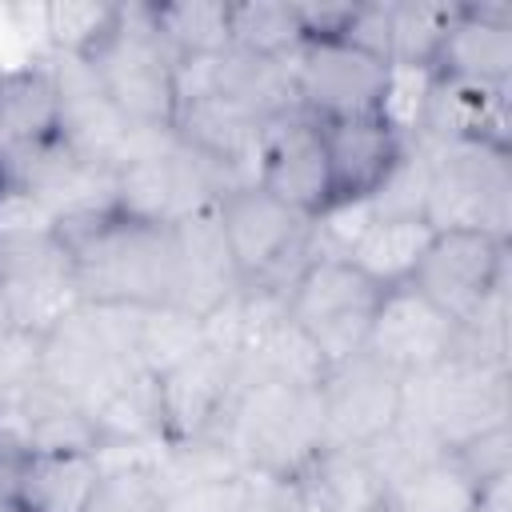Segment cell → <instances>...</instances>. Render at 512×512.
I'll use <instances>...</instances> for the list:
<instances>
[{
  "mask_svg": "<svg viewBox=\"0 0 512 512\" xmlns=\"http://www.w3.org/2000/svg\"><path fill=\"white\" fill-rule=\"evenodd\" d=\"M64 244L76 260L84 304H172L176 296V248L172 228L144 224L120 208L64 224Z\"/></svg>",
  "mask_w": 512,
  "mask_h": 512,
  "instance_id": "obj_1",
  "label": "cell"
},
{
  "mask_svg": "<svg viewBox=\"0 0 512 512\" xmlns=\"http://www.w3.org/2000/svg\"><path fill=\"white\" fill-rule=\"evenodd\" d=\"M212 440L228 444L244 472L292 480L324 448L320 388L248 384L236 392L224 428Z\"/></svg>",
  "mask_w": 512,
  "mask_h": 512,
  "instance_id": "obj_2",
  "label": "cell"
},
{
  "mask_svg": "<svg viewBox=\"0 0 512 512\" xmlns=\"http://www.w3.org/2000/svg\"><path fill=\"white\" fill-rule=\"evenodd\" d=\"M428 188L424 220L432 232H484L512 236V160L508 148L480 140L424 144Z\"/></svg>",
  "mask_w": 512,
  "mask_h": 512,
  "instance_id": "obj_3",
  "label": "cell"
},
{
  "mask_svg": "<svg viewBox=\"0 0 512 512\" xmlns=\"http://www.w3.org/2000/svg\"><path fill=\"white\" fill-rule=\"evenodd\" d=\"M400 416L428 428L444 452H456L468 440L508 424V368L460 348L444 364L404 376Z\"/></svg>",
  "mask_w": 512,
  "mask_h": 512,
  "instance_id": "obj_4",
  "label": "cell"
},
{
  "mask_svg": "<svg viewBox=\"0 0 512 512\" xmlns=\"http://www.w3.org/2000/svg\"><path fill=\"white\" fill-rule=\"evenodd\" d=\"M216 216L228 240V252L240 268V280L288 296L296 276L316 260L312 220L280 204L260 184L228 188L216 200Z\"/></svg>",
  "mask_w": 512,
  "mask_h": 512,
  "instance_id": "obj_5",
  "label": "cell"
},
{
  "mask_svg": "<svg viewBox=\"0 0 512 512\" xmlns=\"http://www.w3.org/2000/svg\"><path fill=\"white\" fill-rule=\"evenodd\" d=\"M84 64L96 76V84L104 88V96L124 116H132L136 124L172 132L176 104H180V96H176V64L180 60L156 36L144 4H124V20L112 32V40Z\"/></svg>",
  "mask_w": 512,
  "mask_h": 512,
  "instance_id": "obj_6",
  "label": "cell"
},
{
  "mask_svg": "<svg viewBox=\"0 0 512 512\" xmlns=\"http://www.w3.org/2000/svg\"><path fill=\"white\" fill-rule=\"evenodd\" d=\"M384 288L372 284L360 268L336 256H316L284 296L288 320L316 344L324 364H344L364 352L368 324L376 316Z\"/></svg>",
  "mask_w": 512,
  "mask_h": 512,
  "instance_id": "obj_7",
  "label": "cell"
},
{
  "mask_svg": "<svg viewBox=\"0 0 512 512\" xmlns=\"http://www.w3.org/2000/svg\"><path fill=\"white\" fill-rule=\"evenodd\" d=\"M228 192V180L216 164L176 140V132L148 156L116 172V208L132 220L172 228Z\"/></svg>",
  "mask_w": 512,
  "mask_h": 512,
  "instance_id": "obj_8",
  "label": "cell"
},
{
  "mask_svg": "<svg viewBox=\"0 0 512 512\" xmlns=\"http://www.w3.org/2000/svg\"><path fill=\"white\" fill-rule=\"evenodd\" d=\"M0 164H4V180L32 192L56 216L60 228L116 208V168L80 152L60 132L32 148L0 156Z\"/></svg>",
  "mask_w": 512,
  "mask_h": 512,
  "instance_id": "obj_9",
  "label": "cell"
},
{
  "mask_svg": "<svg viewBox=\"0 0 512 512\" xmlns=\"http://www.w3.org/2000/svg\"><path fill=\"white\" fill-rule=\"evenodd\" d=\"M0 300L12 328H24L32 336H48L84 304L76 260L60 232L0 244Z\"/></svg>",
  "mask_w": 512,
  "mask_h": 512,
  "instance_id": "obj_10",
  "label": "cell"
},
{
  "mask_svg": "<svg viewBox=\"0 0 512 512\" xmlns=\"http://www.w3.org/2000/svg\"><path fill=\"white\" fill-rule=\"evenodd\" d=\"M408 284L464 328L500 288H508V240L484 232H432Z\"/></svg>",
  "mask_w": 512,
  "mask_h": 512,
  "instance_id": "obj_11",
  "label": "cell"
},
{
  "mask_svg": "<svg viewBox=\"0 0 512 512\" xmlns=\"http://www.w3.org/2000/svg\"><path fill=\"white\" fill-rule=\"evenodd\" d=\"M296 108L312 120L380 112L388 64L352 48L348 40H304L292 56Z\"/></svg>",
  "mask_w": 512,
  "mask_h": 512,
  "instance_id": "obj_12",
  "label": "cell"
},
{
  "mask_svg": "<svg viewBox=\"0 0 512 512\" xmlns=\"http://www.w3.org/2000/svg\"><path fill=\"white\" fill-rule=\"evenodd\" d=\"M456 352H460V324L448 312H440L412 284L384 288L376 316L368 324L364 356H372L376 364H384L404 380L444 364Z\"/></svg>",
  "mask_w": 512,
  "mask_h": 512,
  "instance_id": "obj_13",
  "label": "cell"
},
{
  "mask_svg": "<svg viewBox=\"0 0 512 512\" xmlns=\"http://www.w3.org/2000/svg\"><path fill=\"white\" fill-rule=\"evenodd\" d=\"M324 404V448H372L396 420L404 404V380L356 352L344 364H332L320 380Z\"/></svg>",
  "mask_w": 512,
  "mask_h": 512,
  "instance_id": "obj_14",
  "label": "cell"
},
{
  "mask_svg": "<svg viewBox=\"0 0 512 512\" xmlns=\"http://www.w3.org/2000/svg\"><path fill=\"white\" fill-rule=\"evenodd\" d=\"M236 360L212 344H200L188 360L156 376L160 396V436L168 448L212 440L236 400Z\"/></svg>",
  "mask_w": 512,
  "mask_h": 512,
  "instance_id": "obj_15",
  "label": "cell"
},
{
  "mask_svg": "<svg viewBox=\"0 0 512 512\" xmlns=\"http://www.w3.org/2000/svg\"><path fill=\"white\" fill-rule=\"evenodd\" d=\"M256 184L308 220H316L324 208H332L324 140H320V128L312 116L284 112V116L268 120L260 160H256Z\"/></svg>",
  "mask_w": 512,
  "mask_h": 512,
  "instance_id": "obj_16",
  "label": "cell"
},
{
  "mask_svg": "<svg viewBox=\"0 0 512 512\" xmlns=\"http://www.w3.org/2000/svg\"><path fill=\"white\" fill-rule=\"evenodd\" d=\"M328 160L332 204H364L392 176L400 156L408 152V136H400L380 112L316 120Z\"/></svg>",
  "mask_w": 512,
  "mask_h": 512,
  "instance_id": "obj_17",
  "label": "cell"
},
{
  "mask_svg": "<svg viewBox=\"0 0 512 512\" xmlns=\"http://www.w3.org/2000/svg\"><path fill=\"white\" fill-rule=\"evenodd\" d=\"M432 72L468 84H512V4H456Z\"/></svg>",
  "mask_w": 512,
  "mask_h": 512,
  "instance_id": "obj_18",
  "label": "cell"
},
{
  "mask_svg": "<svg viewBox=\"0 0 512 512\" xmlns=\"http://www.w3.org/2000/svg\"><path fill=\"white\" fill-rule=\"evenodd\" d=\"M172 248H176V296H172L176 308L204 320L212 308H220L228 296L244 288L216 204L172 224Z\"/></svg>",
  "mask_w": 512,
  "mask_h": 512,
  "instance_id": "obj_19",
  "label": "cell"
},
{
  "mask_svg": "<svg viewBox=\"0 0 512 512\" xmlns=\"http://www.w3.org/2000/svg\"><path fill=\"white\" fill-rule=\"evenodd\" d=\"M508 88L512 84H468L432 72V92L412 140L420 144L480 140L508 148Z\"/></svg>",
  "mask_w": 512,
  "mask_h": 512,
  "instance_id": "obj_20",
  "label": "cell"
},
{
  "mask_svg": "<svg viewBox=\"0 0 512 512\" xmlns=\"http://www.w3.org/2000/svg\"><path fill=\"white\" fill-rule=\"evenodd\" d=\"M100 476L104 460L92 448L24 452L8 500H16L24 512H88Z\"/></svg>",
  "mask_w": 512,
  "mask_h": 512,
  "instance_id": "obj_21",
  "label": "cell"
},
{
  "mask_svg": "<svg viewBox=\"0 0 512 512\" xmlns=\"http://www.w3.org/2000/svg\"><path fill=\"white\" fill-rule=\"evenodd\" d=\"M60 132V84L48 56L0 68V156Z\"/></svg>",
  "mask_w": 512,
  "mask_h": 512,
  "instance_id": "obj_22",
  "label": "cell"
},
{
  "mask_svg": "<svg viewBox=\"0 0 512 512\" xmlns=\"http://www.w3.org/2000/svg\"><path fill=\"white\" fill-rule=\"evenodd\" d=\"M292 488L308 512H380L388 504L372 460L352 448H320L308 468L292 476Z\"/></svg>",
  "mask_w": 512,
  "mask_h": 512,
  "instance_id": "obj_23",
  "label": "cell"
},
{
  "mask_svg": "<svg viewBox=\"0 0 512 512\" xmlns=\"http://www.w3.org/2000/svg\"><path fill=\"white\" fill-rule=\"evenodd\" d=\"M428 240H432V228L420 216H372L368 212V224L356 232L344 260L360 268L372 284L392 288V284H408Z\"/></svg>",
  "mask_w": 512,
  "mask_h": 512,
  "instance_id": "obj_24",
  "label": "cell"
},
{
  "mask_svg": "<svg viewBox=\"0 0 512 512\" xmlns=\"http://www.w3.org/2000/svg\"><path fill=\"white\" fill-rule=\"evenodd\" d=\"M160 452L164 444L100 452L104 476L96 484L88 512H160L168 496V484L160 476Z\"/></svg>",
  "mask_w": 512,
  "mask_h": 512,
  "instance_id": "obj_25",
  "label": "cell"
},
{
  "mask_svg": "<svg viewBox=\"0 0 512 512\" xmlns=\"http://www.w3.org/2000/svg\"><path fill=\"white\" fill-rule=\"evenodd\" d=\"M124 20V4L108 0H52L40 4V40L48 56L64 60H92Z\"/></svg>",
  "mask_w": 512,
  "mask_h": 512,
  "instance_id": "obj_26",
  "label": "cell"
},
{
  "mask_svg": "<svg viewBox=\"0 0 512 512\" xmlns=\"http://www.w3.org/2000/svg\"><path fill=\"white\" fill-rule=\"evenodd\" d=\"M156 36L176 60H204L232 48L228 36V0H160L144 4Z\"/></svg>",
  "mask_w": 512,
  "mask_h": 512,
  "instance_id": "obj_27",
  "label": "cell"
},
{
  "mask_svg": "<svg viewBox=\"0 0 512 512\" xmlns=\"http://www.w3.org/2000/svg\"><path fill=\"white\" fill-rule=\"evenodd\" d=\"M228 36L232 48L272 60H288L304 44L292 0H228Z\"/></svg>",
  "mask_w": 512,
  "mask_h": 512,
  "instance_id": "obj_28",
  "label": "cell"
},
{
  "mask_svg": "<svg viewBox=\"0 0 512 512\" xmlns=\"http://www.w3.org/2000/svg\"><path fill=\"white\" fill-rule=\"evenodd\" d=\"M204 344V320L176 308V304H152L140 312L136 328V364L152 376L168 372L172 364L188 360Z\"/></svg>",
  "mask_w": 512,
  "mask_h": 512,
  "instance_id": "obj_29",
  "label": "cell"
},
{
  "mask_svg": "<svg viewBox=\"0 0 512 512\" xmlns=\"http://www.w3.org/2000/svg\"><path fill=\"white\" fill-rule=\"evenodd\" d=\"M456 4H412L388 0V64L432 68L440 40L452 24Z\"/></svg>",
  "mask_w": 512,
  "mask_h": 512,
  "instance_id": "obj_30",
  "label": "cell"
},
{
  "mask_svg": "<svg viewBox=\"0 0 512 512\" xmlns=\"http://www.w3.org/2000/svg\"><path fill=\"white\" fill-rule=\"evenodd\" d=\"M472 500H476V484L452 460V452L432 460L428 468H420L416 476H408L388 492L392 512H468Z\"/></svg>",
  "mask_w": 512,
  "mask_h": 512,
  "instance_id": "obj_31",
  "label": "cell"
},
{
  "mask_svg": "<svg viewBox=\"0 0 512 512\" xmlns=\"http://www.w3.org/2000/svg\"><path fill=\"white\" fill-rule=\"evenodd\" d=\"M424 188H428V152L420 140H408V152L400 156L392 176L364 204L372 216H420L424 220Z\"/></svg>",
  "mask_w": 512,
  "mask_h": 512,
  "instance_id": "obj_32",
  "label": "cell"
},
{
  "mask_svg": "<svg viewBox=\"0 0 512 512\" xmlns=\"http://www.w3.org/2000/svg\"><path fill=\"white\" fill-rule=\"evenodd\" d=\"M432 92V68H416V64H388V80H384V96H380V116L400 132V136H416L424 104Z\"/></svg>",
  "mask_w": 512,
  "mask_h": 512,
  "instance_id": "obj_33",
  "label": "cell"
},
{
  "mask_svg": "<svg viewBox=\"0 0 512 512\" xmlns=\"http://www.w3.org/2000/svg\"><path fill=\"white\" fill-rule=\"evenodd\" d=\"M60 232L56 216L20 184L4 180L0 184V244H20V240H40Z\"/></svg>",
  "mask_w": 512,
  "mask_h": 512,
  "instance_id": "obj_34",
  "label": "cell"
},
{
  "mask_svg": "<svg viewBox=\"0 0 512 512\" xmlns=\"http://www.w3.org/2000/svg\"><path fill=\"white\" fill-rule=\"evenodd\" d=\"M160 512H248V480L224 476V480H196L168 488Z\"/></svg>",
  "mask_w": 512,
  "mask_h": 512,
  "instance_id": "obj_35",
  "label": "cell"
},
{
  "mask_svg": "<svg viewBox=\"0 0 512 512\" xmlns=\"http://www.w3.org/2000/svg\"><path fill=\"white\" fill-rule=\"evenodd\" d=\"M452 460L468 472V480H472L476 488L512 476V428L504 424V428H492V432L468 440L464 448L452 452Z\"/></svg>",
  "mask_w": 512,
  "mask_h": 512,
  "instance_id": "obj_36",
  "label": "cell"
},
{
  "mask_svg": "<svg viewBox=\"0 0 512 512\" xmlns=\"http://www.w3.org/2000/svg\"><path fill=\"white\" fill-rule=\"evenodd\" d=\"M40 356H44V336H32L24 328L0 332V400L16 396L40 376Z\"/></svg>",
  "mask_w": 512,
  "mask_h": 512,
  "instance_id": "obj_37",
  "label": "cell"
},
{
  "mask_svg": "<svg viewBox=\"0 0 512 512\" xmlns=\"http://www.w3.org/2000/svg\"><path fill=\"white\" fill-rule=\"evenodd\" d=\"M468 512H512V476L476 488V500Z\"/></svg>",
  "mask_w": 512,
  "mask_h": 512,
  "instance_id": "obj_38",
  "label": "cell"
},
{
  "mask_svg": "<svg viewBox=\"0 0 512 512\" xmlns=\"http://www.w3.org/2000/svg\"><path fill=\"white\" fill-rule=\"evenodd\" d=\"M0 512H24L16 500H8V496H0Z\"/></svg>",
  "mask_w": 512,
  "mask_h": 512,
  "instance_id": "obj_39",
  "label": "cell"
},
{
  "mask_svg": "<svg viewBox=\"0 0 512 512\" xmlns=\"http://www.w3.org/2000/svg\"><path fill=\"white\" fill-rule=\"evenodd\" d=\"M12 328V320H8V312H4V300H0V332H8Z\"/></svg>",
  "mask_w": 512,
  "mask_h": 512,
  "instance_id": "obj_40",
  "label": "cell"
},
{
  "mask_svg": "<svg viewBox=\"0 0 512 512\" xmlns=\"http://www.w3.org/2000/svg\"><path fill=\"white\" fill-rule=\"evenodd\" d=\"M380 512H392V504H384V508H380Z\"/></svg>",
  "mask_w": 512,
  "mask_h": 512,
  "instance_id": "obj_41",
  "label": "cell"
},
{
  "mask_svg": "<svg viewBox=\"0 0 512 512\" xmlns=\"http://www.w3.org/2000/svg\"><path fill=\"white\" fill-rule=\"evenodd\" d=\"M0 184H4V164H0Z\"/></svg>",
  "mask_w": 512,
  "mask_h": 512,
  "instance_id": "obj_42",
  "label": "cell"
}]
</instances>
